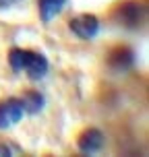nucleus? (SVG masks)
<instances>
[{
	"label": "nucleus",
	"instance_id": "nucleus-8",
	"mask_svg": "<svg viewBox=\"0 0 149 157\" xmlns=\"http://www.w3.org/2000/svg\"><path fill=\"white\" fill-rule=\"evenodd\" d=\"M21 101H23V110L29 112V114H37V112L44 108V97H41L37 91H27Z\"/></svg>",
	"mask_w": 149,
	"mask_h": 157
},
{
	"label": "nucleus",
	"instance_id": "nucleus-1",
	"mask_svg": "<svg viewBox=\"0 0 149 157\" xmlns=\"http://www.w3.org/2000/svg\"><path fill=\"white\" fill-rule=\"evenodd\" d=\"M8 62H10V66H13V71L27 72V77L31 78V81L44 78L46 72H48V60L41 54L31 52V50H21V48L10 50Z\"/></svg>",
	"mask_w": 149,
	"mask_h": 157
},
{
	"label": "nucleus",
	"instance_id": "nucleus-3",
	"mask_svg": "<svg viewBox=\"0 0 149 157\" xmlns=\"http://www.w3.org/2000/svg\"><path fill=\"white\" fill-rule=\"evenodd\" d=\"M25 110H23V101L10 97L6 101L0 103V130L10 128L13 124H17L21 118H23Z\"/></svg>",
	"mask_w": 149,
	"mask_h": 157
},
{
	"label": "nucleus",
	"instance_id": "nucleus-2",
	"mask_svg": "<svg viewBox=\"0 0 149 157\" xmlns=\"http://www.w3.org/2000/svg\"><path fill=\"white\" fill-rule=\"evenodd\" d=\"M71 31L81 39H93L100 31V21L93 15H79L71 19Z\"/></svg>",
	"mask_w": 149,
	"mask_h": 157
},
{
	"label": "nucleus",
	"instance_id": "nucleus-6",
	"mask_svg": "<svg viewBox=\"0 0 149 157\" xmlns=\"http://www.w3.org/2000/svg\"><path fill=\"white\" fill-rule=\"evenodd\" d=\"M104 147V134L97 128H89L79 136V149L83 153H97Z\"/></svg>",
	"mask_w": 149,
	"mask_h": 157
},
{
	"label": "nucleus",
	"instance_id": "nucleus-7",
	"mask_svg": "<svg viewBox=\"0 0 149 157\" xmlns=\"http://www.w3.org/2000/svg\"><path fill=\"white\" fill-rule=\"evenodd\" d=\"M66 0H39V17L44 23H50L60 10L64 8Z\"/></svg>",
	"mask_w": 149,
	"mask_h": 157
},
{
	"label": "nucleus",
	"instance_id": "nucleus-10",
	"mask_svg": "<svg viewBox=\"0 0 149 157\" xmlns=\"http://www.w3.org/2000/svg\"><path fill=\"white\" fill-rule=\"evenodd\" d=\"M6 155H10V149L4 147V145H0V157H6Z\"/></svg>",
	"mask_w": 149,
	"mask_h": 157
},
{
	"label": "nucleus",
	"instance_id": "nucleus-4",
	"mask_svg": "<svg viewBox=\"0 0 149 157\" xmlns=\"http://www.w3.org/2000/svg\"><path fill=\"white\" fill-rule=\"evenodd\" d=\"M143 4L139 2H124L118 8V19H120V25L124 27H139L143 21Z\"/></svg>",
	"mask_w": 149,
	"mask_h": 157
},
{
	"label": "nucleus",
	"instance_id": "nucleus-9",
	"mask_svg": "<svg viewBox=\"0 0 149 157\" xmlns=\"http://www.w3.org/2000/svg\"><path fill=\"white\" fill-rule=\"evenodd\" d=\"M21 0H0V8H8V6H15L19 4Z\"/></svg>",
	"mask_w": 149,
	"mask_h": 157
},
{
	"label": "nucleus",
	"instance_id": "nucleus-5",
	"mask_svg": "<svg viewBox=\"0 0 149 157\" xmlns=\"http://www.w3.org/2000/svg\"><path fill=\"white\" fill-rule=\"evenodd\" d=\"M133 62H135V54H133V50H128V48H118V50H114L110 54V58H108L110 68L116 71V72L128 71L133 66Z\"/></svg>",
	"mask_w": 149,
	"mask_h": 157
}]
</instances>
